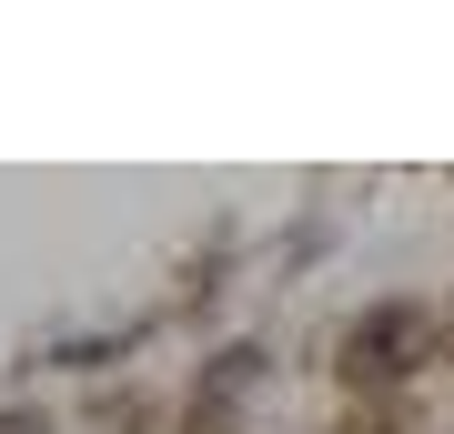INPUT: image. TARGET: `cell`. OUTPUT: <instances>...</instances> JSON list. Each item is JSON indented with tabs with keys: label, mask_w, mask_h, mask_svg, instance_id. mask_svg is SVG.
<instances>
[{
	"label": "cell",
	"mask_w": 454,
	"mask_h": 434,
	"mask_svg": "<svg viewBox=\"0 0 454 434\" xmlns=\"http://www.w3.org/2000/svg\"><path fill=\"white\" fill-rule=\"evenodd\" d=\"M172 434H243V404H223V394H182Z\"/></svg>",
	"instance_id": "3957f363"
},
{
	"label": "cell",
	"mask_w": 454,
	"mask_h": 434,
	"mask_svg": "<svg viewBox=\"0 0 454 434\" xmlns=\"http://www.w3.org/2000/svg\"><path fill=\"white\" fill-rule=\"evenodd\" d=\"M0 434H51V414L41 404H0Z\"/></svg>",
	"instance_id": "277c9868"
},
{
	"label": "cell",
	"mask_w": 454,
	"mask_h": 434,
	"mask_svg": "<svg viewBox=\"0 0 454 434\" xmlns=\"http://www.w3.org/2000/svg\"><path fill=\"white\" fill-rule=\"evenodd\" d=\"M454 354V313L424 293H384L333 334V384L343 404H414V384Z\"/></svg>",
	"instance_id": "6da1fadb"
},
{
	"label": "cell",
	"mask_w": 454,
	"mask_h": 434,
	"mask_svg": "<svg viewBox=\"0 0 454 434\" xmlns=\"http://www.w3.org/2000/svg\"><path fill=\"white\" fill-rule=\"evenodd\" d=\"M152 424H162V414H152V394H131V384H121V394H112V384L91 394V434H152Z\"/></svg>",
	"instance_id": "7a4b0ae2"
}]
</instances>
